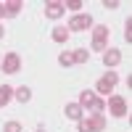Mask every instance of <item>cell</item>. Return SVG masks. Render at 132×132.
<instances>
[{
    "mask_svg": "<svg viewBox=\"0 0 132 132\" xmlns=\"http://www.w3.org/2000/svg\"><path fill=\"white\" fill-rule=\"evenodd\" d=\"M79 132H103L106 129V116L103 114H93L90 119H79Z\"/></svg>",
    "mask_w": 132,
    "mask_h": 132,
    "instance_id": "1",
    "label": "cell"
},
{
    "mask_svg": "<svg viewBox=\"0 0 132 132\" xmlns=\"http://www.w3.org/2000/svg\"><path fill=\"white\" fill-rule=\"evenodd\" d=\"M93 27V16L90 13H74L71 19H69V32H85V29H90Z\"/></svg>",
    "mask_w": 132,
    "mask_h": 132,
    "instance_id": "2",
    "label": "cell"
},
{
    "mask_svg": "<svg viewBox=\"0 0 132 132\" xmlns=\"http://www.w3.org/2000/svg\"><path fill=\"white\" fill-rule=\"evenodd\" d=\"M116 79H119V77H116V71L114 69H108L103 77H101V79H98V85H95V90L98 93H101V95H111V90H114V85H116Z\"/></svg>",
    "mask_w": 132,
    "mask_h": 132,
    "instance_id": "3",
    "label": "cell"
},
{
    "mask_svg": "<svg viewBox=\"0 0 132 132\" xmlns=\"http://www.w3.org/2000/svg\"><path fill=\"white\" fill-rule=\"evenodd\" d=\"M106 42H108V27H93V50L106 53Z\"/></svg>",
    "mask_w": 132,
    "mask_h": 132,
    "instance_id": "4",
    "label": "cell"
},
{
    "mask_svg": "<svg viewBox=\"0 0 132 132\" xmlns=\"http://www.w3.org/2000/svg\"><path fill=\"white\" fill-rule=\"evenodd\" d=\"M108 111H111L116 119H124L127 114H129V108H127V101L122 95H111L108 98Z\"/></svg>",
    "mask_w": 132,
    "mask_h": 132,
    "instance_id": "5",
    "label": "cell"
},
{
    "mask_svg": "<svg viewBox=\"0 0 132 132\" xmlns=\"http://www.w3.org/2000/svg\"><path fill=\"white\" fill-rule=\"evenodd\" d=\"M0 66H3L5 74H16V71L21 69V58H19V53H8V56L0 61Z\"/></svg>",
    "mask_w": 132,
    "mask_h": 132,
    "instance_id": "6",
    "label": "cell"
},
{
    "mask_svg": "<svg viewBox=\"0 0 132 132\" xmlns=\"http://www.w3.org/2000/svg\"><path fill=\"white\" fill-rule=\"evenodd\" d=\"M119 61H122V50H116V48H106V53H103V63H106V69H114V66H119Z\"/></svg>",
    "mask_w": 132,
    "mask_h": 132,
    "instance_id": "7",
    "label": "cell"
},
{
    "mask_svg": "<svg viewBox=\"0 0 132 132\" xmlns=\"http://www.w3.org/2000/svg\"><path fill=\"white\" fill-rule=\"evenodd\" d=\"M45 16H48V19H61V16H63V3L50 0V3L45 5Z\"/></svg>",
    "mask_w": 132,
    "mask_h": 132,
    "instance_id": "8",
    "label": "cell"
},
{
    "mask_svg": "<svg viewBox=\"0 0 132 132\" xmlns=\"http://www.w3.org/2000/svg\"><path fill=\"white\" fill-rule=\"evenodd\" d=\"M63 111H66V116H69L71 122H79V119H85V116H82L85 111H82V106H79V103H66Z\"/></svg>",
    "mask_w": 132,
    "mask_h": 132,
    "instance_id": "9",
    "label": "cell"
},
{
    "mask_svg": "<svg viewBox=\"0 0 132 132\" xmlns=\"http://www.w3.org/2000/svg\"><path fill=\"white\" fill-rule=\"evenodd\" d=\"M5 16H19V11H21V5H24V3H21V0H5Z\"/></svg>",
    "mask_w": 132,
    "mask_h": 132,
    "instance_id": "10",
    "label": "cell"
},
{
    "mask_svg": "<svg viewBox=\"0 0 132 132\" xmlns=\"http://www.w3.org/2000/svg\"><path fill=\"white\" fill-rule=\"evenodd\" d=\"M13 98H16L19 103H29V101H32V90H29V87H16V90H13Z\"/></svg>",
    "mask_w": 132,
    "mask_h": 132,
    "instance_id": "11",
    "label": "cell"
},
{
    "mask_svg": "<svg viewBox=\"0 0 132 132\" xmlns=\"http://www.w3.org/2000/svg\"><path fill=\"white\" fill-rule=\"evenodd\" d=\"M93 101H95V93H93V90H82V95H79V101H77V103H79L82 108H90Z\"/></svg>",
    "mask_w": 132,
    "mask_h": 132,
    "instance_id": "12",
    "label": "cell"
},
{
    "mask_svg": "<svg viewBox=\"0 0 132 132\" xmlns=\"http://www.w3.org/2000/svg\"><path fill=\"white\" fill-rule=\"evenodd\" d=\"M11 98H13V87L11 85H0V108H3Z\"/></svg>",
    "mask_w": 132,
    "mask_h": 132,
    "instance_id": "13",
    "label": "cell"
},
{
    "mask_svg": "<svg viewBox=\"0 0 132 132\" xmlns=\"http://www.w3.org/2000/svg\"><path fill=\"white\" fill-rule=\"evenodd\" d=\"M53 40L63 45V42L69 40V29H66V27H56V29H53Z\"/></svg>",
    "mask_w": 132,
    "mask_h": 132,
    "instance_id": "14",
    "label": "cell"
},
{
    "mask_svg": "<svg viewBox=\"0 0 132 132\" xmlns=\"http://www.w3.org/2000/svg\"><path fill=\"white\" fill-rule=\"evenodd\" d=\"M58 63L63 66V69H69V66H74V56H71L69 50H63L61 56H58Z\"/></svg>",
    "mask_w": 132,
    "mask_h": 132,
    "instance_id": "15",
    "label": "cell"
},
{
    "mask_svg": "<svg viewBox=\"0 0 132 132\" xmlns=\"http://www.w3.org/2000/svg\"><path fill=\"white\" fill-rule=\"evenodd\" d=\"M90 111H93V114L106 111V101H103V98H95V101H93V106H90Z\"/></svg>",
    "mask_w": 132,
    "mask_h": 132,
    "instance_id": "16",
    "label": "cell"
},
{
    "mask_svg": "<svg viewBox=\"0 0 132 132\" xmlns=\"http://www.w3.org/2000/svg\"><path fill=\"white\" fill-rule=\"evenodd\" d=\"M71 56H74V63H87V58H90V53H87V50H74Z\"/></svg>",
    "mask_w": 132,
    "mask_h": 132,
    "instance_id": "17",
    "label": "cell"
},
{
    "mask_svg": "<svg viewBox=\"0 0 132 132\" xmlns=\"http://www.w3.org/2000/svg\"><path fill=\"white\" fill-rule=\"evenodd\" d=\"M3 132H21V124L19 122H5L3 124Z\"/></svg>",
    "mask_w": 132,
    "mask_h": 132,
    "instance_id": "18",
    "label": "cell"
},
{
    "mask_svg": "<svg viewBox=\"0 0 132 132\" xmlns=\"http://www.w3.org/2000/svg\"><path fill=\"white\" fill-rule=\"evenodd\" d=\"M85 3H82V0H69V3H63V8H69V11H74V13H77V11H79Z\"/></svg>",
    "mask_w": 132,
    "mask_h": 132,
    "instance_id": "19",
    "label": "cell"
},
{
    "mask_svg": "<svg viewBox=\"0 0 132 132\" xmlns=\"http://www.w3.org/2000/svg\"><path fill=\"white\" fill-rule=\"evenodd\" d=\"M124 37H127V42H132V21L127 19V27H124Z\"/></svg>",
    "mask_w": 132,
    "mask_h": 132,
    "instance_id": "20",
    "label": "cell"
},
{
    "mask_svg": "<svg viewBox=\"0 0 132 132\" xmlns=\"http://www.w3.org/2000/svg\"><path fill=\"white\" fill-rule=\"evenodd\" d=\"M103 5H106V8H116V5H122V3H119V0H106Z\"/></svg>",
    "mask_w": 132,
    "mask_h": 132,
    "instance_id": "21",
    "label": "cell"
},
{
    "mask_svg": "<svg viewBox=\"0 0 132 132\" xmlns=\"http://www.w3.org/2000/svg\"><path fill=\"white\" fill-rule=\"evenodd\" d=\"M0 19H5V5L0 3Z\"/></svg>",
    "mask_w": 132,
    "mask_h": 132,
    "instance_id": "22",
    "label": "cell"
},
{
    "mask_svg": "<svg viewBox=\"0 0 132 132\" xmlns=\"http://www.w3.org/2000/svg\"><path fill=\"white\" fill-rule=\"evenodd\" d=\"M3 35H5V29H3V27H0V40H3Z\"/></svg>",
    "mask_w": 132,
    "mask_h": 132,
    "instance_id": "23",
    "label": "cell"
},
{
    "mask_svg": "<svg viewBox=\"0 0 132 132\" xmlns=\"http://www.w3.org/2000/svg\"><path fill=\"white\" fill-rule=\"evenodd\" d=\"M35 132H45V129H42V127H37V129H35Z\"/></svg>",
    "mask_w": 132,
    "mask_h": 132,
    "instance_id": "24",
    "label": "cell"
}]
</instances>
